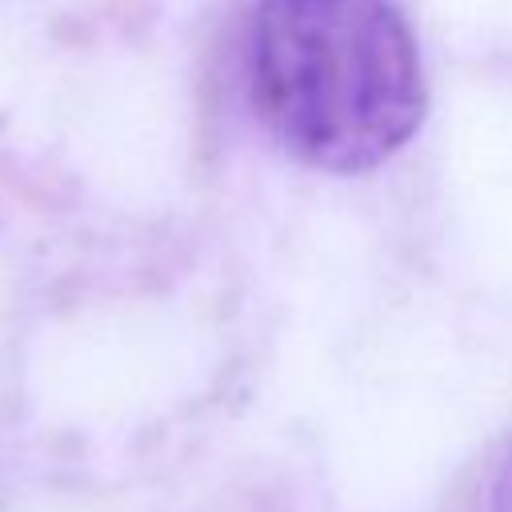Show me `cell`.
<instances>
[{
  "label": "cell",
  "instance_id": "6da1fadb",
  "mask_svg": "<svg viewBox=\"0 0 512 512\" xmlns=\"http://www.w3.org/2000/svg\"><path fill=\"white\" fill-rule=\"evenodd\" d=\"M248 88L264 128L324 172L384 164L428 104L416 36L392 0H256Z\"/></svg>",
  "mask_w": 512,
  "mask_h": 512
},
{
  "label": "cell",
  "instance_id": "7a4b0ae2",
  "mask_svg": "<svg viewBox=\"0 0 512 512\" xmlns=\"http://www.w3.org/2000/svg\"><path fill=\"white\" fill-rule=\"evenodd\" d=\"M492 512H512V456L500 464L492 484Z\"/></svg>",
  "mask_w": 512,
  "mask_h": 512
}]
</instances>
